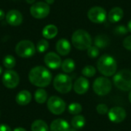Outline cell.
<instances>
[{
    "mask_svg": "<svg viewBox=\"0 0 131 131\" xmlns=\"http://www.w3.org/2000/svg\"><path fill=\"white\" fill-rule=\"evenodd\" d=\"M31 101V94L29 91L24 90L21 91L15 97V101L18 104L21 106H25L28 104Z\"/></svg>",
    "mask_w": 131,
    "mask_h": 131,
    "instance_id": "cell-19",
    "label": "cell"
},
{
    "mask_svg": "<svg viewBox=\"0 0 131 131\" xmlns=\"http://www.w3.org/2000/svg\"><path fill=\"white\" fill-rule=\"evenodd\" d=\"M88 18L91 21L95 24H101L107 18V12L105 9L100 6H94L88 12Z\"/></svg>",
    "mask_w": 131,
    "mask_h": 131,
    "instance_id": "cell-10",
    "label": "cell"
},
{
    "mask_svg": "<svg viewBox=\"0 0 131 131\" xmlns=\"http://www.w3.org/2000/svg\"><path fill=\"white\" fill-rule=\"evenodd\" d=\"M47 107L49 111L54 115H60L66 109L65 102L58 96H51L47 101Z\"/></svg>",
    "mask_w": 131,
    "mask_h": 131,
    "instance_id": "cell-8",
    "label": "cell"
},
{
    "mask_svg": "<svg viewBox=\"0 0 131 131\" xmlns=\"http://www.w3.org/2000/svg\"><path fill=\"white\" fill-rule=\"evenodd\" d=\"M0 131H12V130L6 124H0Z\"/></svg>",
    "mask_w": 131,
    "mask_h": 131,
    "instance_id": "cell-34",
    "label": "cell"
},
{
    "mask_svg": "<svg viewBox=\"0 0 131 131\" xmlns=\"http://www.w3.org/2000/svg\"><path fill=\"white\" fill-rule=\"evenodd\" d=\"M13 131H27L25 129H24V128H22V127H17V128H15V130Z\"/></svg>",
    "mask_w": 131,
    "mask_h": 131,
    "instance_id": "cell-36",
    "label": "cell"
},
{
    "mask_svg": "<svg viewBox=\"0 0 131 131\" xmlns=\"http://www.w3.org/2000/svg\"><path fill=\"white\" fill-rule=\"evenodd\" d=\"M82 74L84 76V77H87V78H92L96 74V69L94 66L92 65H87L85 66L83 69H82V71H81Z\"/></svg>",
    "mask_w": 131,
    "mask_h": 131,
    "instance_id": "cell-28",
    "label": "cell"
},
{
    "mask_svg": "<svg viewBox=\"0 0 131 131\" xmlns=\"http://www.w3.org/2000/svg\"><path fill=\"white\" fill-rule=\"evenodd\" d=\"M48 47H49L48 42L45 39H41L37 43L36 49L39 53H43V52H45V51H46L48 50Z\"/></svg>",
    "mask_w": 131,
    "mask_h": 131,
    "instance_id": "cell-29",
    "label": "cell"
},
{
    "mask_svg": "<svg viewBox=\"0 0 131 131\" xmlns=\"http://www.w3.org/2000/svg\"><path fill=\"white\" fill-rule=\"evenodd\" d=\"M5 12H4L2 9H0V21L3 20V19H4V18H5Z\"/></svg>",
    "mask_w": 131,
    "mask_h": 131,
    "instance_id": "cell-35",
    "label": "cell"
},
{
    "mask_svg": "<svg viewBox=\"0 0 131 131\" xmlns=\"http://www.w3.org/2000/svg\"><path fill=\"white\" fill-rule=\"evenodd\" d=\"M114 131H116V130H114Z\"/></svg>",
    "mask_w": 131,
    "mask_h": 131,
    "instance_id": "cell-44",
    "label": "cell"
},
{
    "mask_svg": "<svg viewBox=\"0 0 131 131\" xmlns=\"http://www.w3.org/2000/svg\"><path fill=\"white\" fill-rule=\"evenodd\" d=\"M2 68L0 67V75L2 74Z\"/></svg>",
    "mask_w": 131,
    "mask_h": 131,
    "instance_id": "cell-42",
    "label": "cell"
},
{
    "mask_svg": "<svg viewBox=\"0 0 131 131\" xmlns=\"http://www.w3.org/2000/svg\"><path fill=\"white\" fill-rule=\"evenodd\" d=\"M7 22L12 26L20 25L22 22L23 18L21 13L18 10H10L5 15Z\"/></svg>",
    "mask_w": 131,
    "mask_h": 131,
    "instance_id": "cell-15",
    "label": "cell"
},
{
    "mask_svg": "<svg viewBox=\"0 0 131 131\" xmlns=\"http://www.w3.org/2000/svg\"><path fill=\"white\" fill-rule=\"evenodd\" d=\"M71 42L74 47L78 50H88L92 45V38L88 31L78 29L73 33Z\"/></svg>",
    "mask_w": 131,
    "mask_h": 131,
    "instance_id": "cell-3",
    "label": "cell"
},
{
    "mask_svg": "<svg viewBox=\"0 0 131 131\" xmlns=\"http://www.w3.org/2000/svg\"><path fill=\"white\" fill-rule=\"evenodd\" d=\"M35 0H26V2L28 3V4H33L35 2Z\"/></svg>",
    "mask_w": 131,
    "mask_h": 131,
    "instance_id": "cell-39",
    "label": "cell"
},
{
    "mask_svg": "<svg viewBox=\"0 0 131 131\" xmlns=\"http://www.w3.org/2000/svg\"><path fill=\"white\" fill-rule=\"evenodd\" d=\"M35 100L38 104H44L48 101V94L43 88H38L35 92Z\"/></svg>",
    "mask_w": 131,
    "mask_h": 131,
    "instance_id": "cell-23",
    "label": "cell"
},
{
    "mask_svg": "<svg viewBox=\"0 0 131 131\" xmlns=\"http://www.w3.org/2000/svg\"><path fill=\"white\" fill-rule=\"evenodd\" d=\"M113 81L114 85L123 91H131V71L123 69L114 74Z\"/></svg>",
    "mask_w": 131,
    "mask_h": 131,
    "instance_id": "cell-4",
    "label": "cell"
},
{
    "mask_svg": "<svg viewBox=\"0 0 131 131\" xmlns=\"http://www.w3.org/2000/svg\"><path fill=\"white\" fill-rule=\"evenodd\" d=\"M71 49V46L70 42L65 39V38H61L56 43V50L58 53L62 56L68 55Z\"/></svg>",
    "mask_w": 131,
    "mask_h": 131,
    "instance_id": "cell-16",
    "label": "cell"
},
{
    "mask_svg": "<svg viewBox=\"0 0 131 131\" xmlns=\"http://www.w3.org/2000/svg\"><path fill=\"white\" fill-rule=\"evenodd\" d=\"M128 98H129V101H130V104H131V91H130V94H129V97H128Z\"/></svg>",
    "mask_w": 131,
    "mask_h": 131,
    "instance_id": "cell-40",
    "label": "cell"
},
{
    "mask_svg": "<svg viewBox=\"0 0 131 131\" xmlns=\"http://www.w3.org/2000/svg\"><path fill=\"white\" fill-rule=\"evenodd\" d=\"M87 54L91 58H95L99 56L100 54V50L98 48H97L95 45H91L88 50H87Z\"/></svg>",
    "mask_w": 131,
    "mask_h": 131,
    "instance_id": "cell-30",
    "label": "cell"
},
{
    "mask_svg": "<svg viewBox=\"0 0 131 131\" xmlns=\"http://www.w3.org/2000/svg\"><path fill=\"white\" fill-rule=\"evenodd\" d=\"M50 12V7L48 4L43 2H38L33 4L30 8L31 15L37 19L46 18Z\"/></svg>",
    "mask_w": 131,
    "mask_h": 131,
    "instance_id": "cell-9",
    "label": "cell"
},
{
    "mask_svg": "<svg viewBox=\"0 0 131 131\" xmlns=\"http://www.w3.org/2000/svg\"><path fill=\"white\" fill-rule=\"evenodd\" d=\"M31 131H48V126L42 120L35 121L31 127Z\"/></svg>",
    "mask_w": 131,
    "mask_h": 131,
    "instance_id": "cell-24",
    "label": "cell"
},
{
    "mask_svg": "<svg viewBox=\"0 0 131 131\" xmlns=\"http://www.w3.org/2000/svg\"><path fill=\"white\" fill-rule=\"evenodd\" d=\"M124 11L120 7H114L108 13L107 18L108 20L111 23H117L119 22L124 17Z\"/></svg>",
    "mask_w": 131,
    "mask_h": 131,
    "instance_id": "cell-18",
    "label": "cell"
},
{
    "mask_svg": "<svg viewBox=\"0 0 131 131\" xmlns=\"http://www.w3.org/2000/svg\"><path fill=\"white\" fill-rule=\"evenodd\" d=\"M70 125L64 119H56L50 125V131H69Z\"/></svg>",
    "mask_w": 131,
    "mask_h": 131,
    "instance_id": "cell-17",
    "label": "cell"
},
{
    "mask_svg": "<svg viewBox=\"0 0 131 131\" xmlns=\"http://www.w3.org/2000/svg\"><path fill=\"white\" fill-rule=\"evenodd\" d=\"M114 32H115L116 35H126V34L128 32V28H126V27L124 26V25H119V26H117V27L115 28Z\"/></svg>",
    "mask_w": 131,
    "mask_h": 131,
    "instance_id": "cell-32",
    "label": "cell"
},
{
    "mask_svg": "<svg viewBox=\"0 0 131 131\" xmlns=\"http://www.w3.org/2000/svg\"><path fill=\"white\" fill-rule=\"evenodd\" d=\"M69 131H78V130H77V129H75V128H70Z\"/></svg>",
    "mask_w": 131,
    "mask_h": 131,
    "instance_id": "cell-41",
    "label": "cell"
},
{
    "mask_svg": "<svg viewBox=\"0 0 131 131\" xmlns=\"http://www.w3.org/2000/svg\"><path fill=\"white\" fill-rule=\"evenodd\" d=\"M45 2H46V3L47 4H53L54 3V0H45Z\"/></svg>",
    "mask_w": 131,
    "mask_h": 131,
    "instance_id": "cell-38",
    "label": "cell"
},
{
    "mask_svg": "<svg viewBox=\"0 0 131 131\" xmlns=\"http://www.w3.org/2000/svg\"><path fill=\"white\" fill-rule=\"evenodd\" d=\"M61 69L65 73H71L75 68V63L73 59L67 58L61 63Z\"/></svg>",
    "mask_w": 131,
    "mask_h": 131,
    "instance_id": "cell-25",
    "label": "cell"
},
{
    "mask_svg": "<svg viewBox=\"0 0 131 131\" xmlns=\"http://www.w3.org/2000/svg\"><path fill=\"white\" fill-rule=\"evenodd\" d=\"M110 44L109 38L105 35H97L94 38V45L99 49H103L107 47Z\"/></svg>",
    "mask_w": 131,
    "mask_h": 131,
    "instance_id": "cell-21",
    "label": "cell"
},
{
    "mask_svg": "<svg viewBox=\"0 0 131 131\" xmlns=\"http://www.w3.org/2000/svg\"><path fill=\"white\" fill-rule=\"evenodd\" d=\"M36 51L33 42L28 40H22L15 46V53L21 58H28L32 57Z\"/></svg>",
    "mask_w": 131,
    "mask_h": 131,
    "instance_id": "cell-6",
    "label": "cell"
},
{
    "mask_svg": "<svg viewBox=\"0 0 131 131\" xmlns=\"http://www.w3.org/2000/svg\"><path fill=\"white\" fill-rule=\"evenodd\" d=\"M73 89L78 94H84L89 89V81L84 77L78 78L73 84Z\"/></svg>",
    "mask_w": 131,
    "mask_h": 131,
    "instance_id": "cell-14",
    "label": "cell"
},
{
    "mask_svg": "<svg viewBox=\"0 0 131 131\" xmlns=\"http://www.w3.org/2000/svg\"><path fill=\"white\" fill-rule=\"evenodd\" d=\"M2 83L5 87L8 89L15 88L19 84V76L18 73L13 70H7L2 76Z\"/></svg>",
    "mask_w": 131,
    "mask_h": 131,
    "instance_id": "cell-11",
    "label": "cell"
},
{
    "mask_svg": "<svg viewBox=\"0 0 131 131\" xmlns=\"http://www.w3.org/2000/svg\"><path fill=\"white\" fill-rule=\"evenodd\" d=\"M97 111L99 114L101 115H105L107 114H108L109 112V109L107 104H100L97 106Z\"/></svg>",
    "mask_w": 131,
    "mask_h": 131,
    "instance_id": "cell-31",
    "label": "cell"
},
{
    "mask_svg": "<svg viewBox=\"0 0 131 131\" xmlns=\"http://www.w3.org/2000/svg\"><path fill=\"white\" fill-rule=\"evenodd\" d=\"M97 70L101 74L106 77H111L115 74L117 69V64L114 58L109 54L101 55L97 62Z\"/></svg>",
    "mask_w": 131,
    "mask_h": 131,
    "instance_id": "cell-2",
    "label": "cell"
},
{
    "mask_svg": "<svg viewBox=\"0 0 131 131\" xmlns=\"http://www.w3.org/2000/svg\"><path fill=\"white\" fill-rule=\"evenodd\" d=\"M51 79V73L43 66H37L33 68L28 74L29 81L33 85L41 88L49 85Z\"/></svg>",
    "mask_w": 131,
    "mask_h": 131,
    "instance_id": "cell-1",
    "label": "cell"
},
{
    "mask_svg": "<svg viewBox=\"0 0 131 131\" xmlns=\"http://www.w3.org/2000/svg\"><path fill=\"white\" fill-rule=\"evenodd\" d=\"M58 28L54 25H48L42 30V35L47 39H52L58 35Z\"/></svg>",
    "mask_w": 131,
    "mask_h": 131,
    "instance_id": "cell-20",
    "label": "cell"
},
{
    "mask_svg": "<svg viewBox=\"0 0 131 131\" xmlns=\"http://www.w3.org/2000/svg\"><path fill=\"white\" fill-rule=\"evenodd\" d=\"M123 46L128 51H131V35L127 36L123 41Z\"/></svg>",
    "mask_w": 131,
    "mask_h": 131,
    "instance_id": "cell-33",
    "label": "cell"
},
{
    "mask_svg": "<svg viewBox=\"0 0 131 131\" xmlns=\"http://www.w3.org/2000/svg\"><path fill=\"white\" fill-rule=\"evenodd\" d=\"M71 124L73 128L75 129H81L83 128L86 124V120L84 116L82 115H75L71 121Z\"/></svg>",
    "mask_w": 131,
    "mask_h": 131,
    "instance_id": "cell-22",
    "label": "cell"
},
{
    "mask_svg": "<svg viewBox=\"0 0 131 131\" xmlns=\"http://www.w3.org/2000/svg\"><path fill=\"white\" fill-rule=\"evenodd\" d=\"M44 61L47 67L51 69H58L61 66V59L60 56L54 52H48L44 58Z\"/></svg>",
    "mask_w": 131,
    "mask_h": 131,
    "instance_id": "cell-13",
    "label": "cell"
},
{
    "mask_svg": "<svg viewBox=\"0 0 131 131\" xmlns=\"http://www.w3.org/2000/svg\"><path fill=\"white\" fill-rule=\"evenodd\" d=\"M54 89L61 94H67L72 89V80L68 74H58L54 79Z\"/></svg>",
    "mask_w": 131,
    "mask_h": 131,
    "instance_id": "cell-5",
    "label": "cell"
},
{
    "mask_svg": "<svg viewBox=\"0 0 131 131\" xmlns=\"http://www.w3.org/2000/svg\"><path fill=\"white\" fill-rule=\"evenodd\" d=\"M112 88V83L107 77H99L95 79L93 84L94 93L99 96L108 94Z\"/></svg>",
    "mask_w": 131,
    "mask_h": 131,
    "instance_id": "cell-7",
    "label": "cell"
},
{
    "mask_svg": "<svg viewBox=\"0 0 131 131\" xmlns=\"http://www.w3.org/2000/svg\"><path fill=\"white\" fill-rule=\"evenodd\" d=\"M16 64L15 58L12 55H6L3 59V65L8 70L12 69Z\"/></svg>",
    "mask_w": 131,
    "mask_h": 131,
    "instance_id": "cell-26",
    "label": "cell"
},
{
    "mask_svg": "<svg viewBox=\"0 0 131 131\" xmlns=\"http://www.w3.org/2000/svg\"><path fill=\"white\" fill-rule=\"evenodd\" d=\"M107 114L110 121L116 124L123 122L127 117L126 111L121 107H114L111 108Z\"/></svg>",
    "mask_w": 131,
    "mask_h": 131,
    "instance_id": "cell-12",
    "label": "cell"
},
{
    "mask_svg": "<svg viewBox=\"0 0 131 131\" xmlns=\"http://www.w3.org/2000/svg\"><path fill=\"white\" fill-rule=\"evenodd\" d=\"M68 112L73 115H78L82 111V106L79 103H71L68 107Z\"/></svg>",
    "mask_w": 131,
    "mask_h": 131,
    "instance_id": "cell-27",
    "label": "cell"
},
{
    "mask_svg": "<svg viewBox=\"0 0 131 131\" xmlns=\"http://www.w3.org/2000/svg\"><path fill=\"white\" fill-rule=\"evenodd\" d=\"M0 116H1V113H0Z\"/></svg>",
    "mask_w": 131,
    "mask_h": 131,
    "instance_id": "cell-43",
    "label": "cell"
},
{
    "mask_svg": "<svg viewBox=\"0 0 131 131\" xmlns=\"http://www.w3.org/2000/svg\"><path fill=\"white\" fill-rule=\"evenodd\" d=\"M127 28H128V31L131 32V19L129 21V22L127 24Z\"/></svg>",
    "mask_w": 131,
    "mask_h": 131,
    "instance_id": "cell-37",
    "label": "cell"
}]
</instances>
